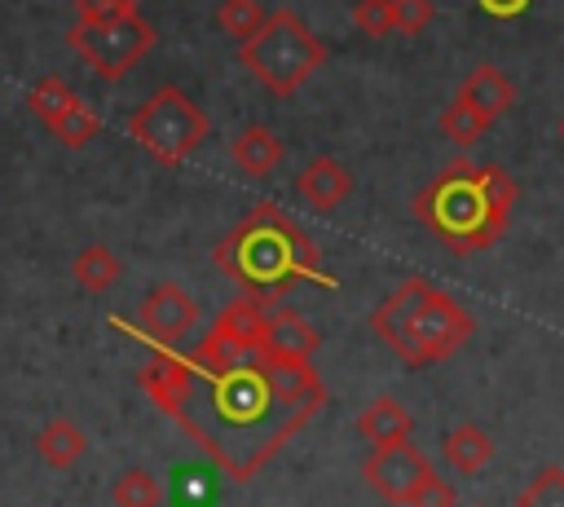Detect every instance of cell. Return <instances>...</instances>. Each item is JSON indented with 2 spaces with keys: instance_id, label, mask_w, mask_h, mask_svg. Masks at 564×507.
<instances>
[{
  "instance_id": "30",
  "label": "cell",
  "mask_w": 564,
  "mask_h": 507,
  "mask_svg": "<svg viewBox=\"0 0 564 507\" xmlns=\"http://www.w3.org/2000/svg\"><path fill=\"white\" fill-rule=\"evenodd\" d=\"M560 137H564V119H560Z\"/></svg>"
},
{
  "instance_id": "28",
  "label": "cell",
  "mask_w": 564,
  "mask_h": 507,
  "mask_svg": "<svg viewBox=\"0 0 564 507\" xmlns=\"http://www.w3.org/2000/svg\"><path fill=\"white\" fill-rule=\"evenodd\" d=\"M79 22H110V18H132L141 13L137 0H75Z\"/></svg>"
},
{
  "instance_id": "24",
  "label": "cell",
  "mask_w": 564,
  "mask_h": 507,
  "mask_svg": "<svg viewBox=\"0 0 564 507\" xmlns=\"http://www.w3.org/2000/svg\"><path fill=\"white\" fill-rule=\"evenodd\" d=\"M264 22V9L256 4V0H220V9H216V26L229 35V40H247L256 26Z\"/></svg>"
},
{
  "instance_id": "2",
  "label": "cell",
  "mask_w": 564,
  "mask_h": 507,
  "mask_svg": "<svg viewBox=\"0 0 564 507\" xmlns=\"http://www.w3.org/2000/svg\"><path fill=\"white\" fill-rule=\"evenodd\" d=\"M212 265L234 278L242 287V295L260 300V304H278L295 282H313V287H335L322 269L317 242L273 203L260 198L251 203V212L212 247Z\"/></svg>"
},
{
  "instance_id": "15",
  "label": "cell",
  "mask_w": 564,
  "mask_h": 507,
  "mask_svg": "<svg viewBox=\"0 0 564 507\" xmlns=\"http://www.w3.org/2000/svg\"><path fill=\"white\" fill-rule=\"evenodd\" d=\"M264 348L282 353V357H308L322 348V335L291 309H269V326H264Z\"/></svg>"
},
{
  "instance_id": "7",
  "label": "cell",
  "mask_w": 564,
  "mask_h": 507,
  "mask_svg": "<svg viewBox=\"0 0 564 507\" xmlns=\"http://www.w3.org/2000/svg\"><path fill=\"white\" fill-rule=\"evenodd\" d=\"M66 44L88 62V71L106 84H119L150 48H154V26L132 13V18H110V22H75L66 31Z\"/></svg>"
},
{
  "instance_id": "23",
  "label": "cell",
  "mask_w": 564,
  "mask_h": 507,
  "mask_svg": "<svg viewBox=\"0 0 564 507\" xmlns=\"http://www.w3.org/2000/svg\"><path fill=\"white\" fill-rule=\"evenodd\" d=\"M516 507H564V467L560 463L538 467L533 481L520 489Z\"/></svg>"
},
{
  "instance_id": "20",
  "label": "cell",
  "mask_w": 564,
  "mask_h": 507,
  "mask_svg": "<svg viewBox=\"0 0 564 507\" xmlns=\"http://www.w3.org/2000/svg\"><path fill=\"white\" fill-rule=\"evenodd\" d=\"M48 132H53V137H57L66 150H79V145H88V141L101 132V119H97V110H93L84 97H75V101L66 106V115H62V119H57Z\"/></svg>"
},
{
  "instance_id": "6",
  "label": "cell",
  "mask_w": 564,
  "mask_h": 507,
  "mask_svg": "<svg viewBox=\"0 0 564 507\" xmlns=\"http://www.w3.org/2000/svg\"><path fill=\"white\" fill-rule=\"evenodd\" d=\"M212 132L207 110L176 84L154 88L132 115H128V137L163 168H181Z\"/></svg>"
},
{
  "instance_id": "29",
  "label": "cell",
  "mask_w": 564,
  "mask_h": 507,
  "mask_svg": "<svg viewBox=\"0 0 564 507\" xmlns=\"http://www.w3.org/2000/svg\"><path fill=\"white\" fill-rule=\"evenodd\" d=\"M485 13H494V18H511V13H520L529 0H476Z\"/></svg>"
},
{
  "instance_id": "3",
  "label": "cell",
  "mask_w": 564,
  "mask_h": 507,
  "mask_svg": "<svg viewBox=\"0 0 564 507\" xmlns=\"http://www.w3.org/2000/svg\"><path fill=\"white\" fill-rule=\"evenodd\" d=\"M370 326L405 366H432L476 335L471 313L427 278H405L370 313Z\"/></svg>"
},
{
  "instance_id": "18",
  "label": "cell",
  "mask_w": 564,
  "mask_h": 507,
  "mask_svg": "<svg viewBox=\"0 0 564 507\" xmlns=\"http://www.w3.org/2000/svg\"><path fill=\"white\" fill-rule=\"evenodd\" d=\"M216 331H225L229 339H238V344H264V326H269V304H260V300H251V295H238V300H229L220 313H216V322H212Z\"/></svg>"
},
{
  "instance_id": "16",
  "label": "cell",
  "mask_w": 564,
  "mask_h": 507,
  "mask_svg": "<svg viewBox=\"0 0 564 507\" xmlns=\"http://www.w3.org/2000/svg\"><path fill=\"white\" fill-rule=\"evenodd\" d=\"M441 454L458 476H476V472H485L494 463V436L485 428H476V423H458V428H449Z\"/></svg>"
},
{
  "instance_id": "17",
  "label": "cell",
  "mask_w": 564,
  "mask_h": 507,
  "mask_svg": "<svg viewBox=\"0 0 564 507\" xmlns=\"http://www.w3.org/2000/svg\"><path fill=\"white\" fill-rule=\"evenodd\" d=\"M75 287L79 291H88V295H106L119 278H123V265H119V256L106 247V242H88L79 256H75Z\"/></svg>"
},
{
  "instance_id": "9",
  "label": "cell",
  "mask_w": 564,
  "mask_h": 507,
  "mask_svg": "<svg viewBox=\"0 0 564 507\" xmlns=\"http://www.w3.org/2000/svg\"><path fill=\"white\" fill-rule=\"evenodd\" d=\"M427 472H432V459H427L419 445H410V441L375 445V454L361 463L366 485H370L383 503H397V507H405V503H410L414 485H419Z\"/></svg>"
},
{
  "instance_id": "26",
  "label": "cell",
  "mask_w": 564,
  "mask_h": 507,
  "mask_svg": "<svg viewBox=\"0 0 564 507\" xmlns=\"http://www.w3.org/2000/svg\"><path fill=\"white\" fill-rule=\"evenodd\" d=\"M405 507H458V489L432 467L419 485H414V494H410V503Z\"/></svg>"
},
{
  "instance_id": "4",
  "label": "cell",
  "mask_w": 564,
  "mask_h": 507,
  "mask_svg": "<svg viewBox=\"0 0 564 507\" xmlns=\"http://www.w3.org/2000/svg\"><path fill=\"white\" fill-rule=\"evenodd\" d=\"M414 216L454 256L489 251L507 234V220H511V212L489 194L480 163L471 159H449L441 176L414 194Z\"/></svg>"
},
{
  "instance_id": "11",
  "label": "cell",
  "mask_w": 564,
  "mask_h": 507,
  "mask_svg": "<svg viewBox=\"0 0 564 507\" xmlns=\"http://www.w3.org/2000/svg\"><path fill=\"white\" fill-rule=\"evenodd\" d=\"M282 154H286L282 137H278L273 128H264V123H251V128H242V132L229 141V159H234V163L242 168V176H251V181L273 176L278 163H282Z\"/></svg>"
},
{
  "instance_id": "5",
  "label": "cell",
  "mask_w": 564,
  "mask_h": 507,
  "mask_svg": "<svg viewBox=\"0 0 564 507\" xmlns=\"http://www.w3.org/2000/svg\"><path fill=\"white\" fill-rule=\"evenodd\" d=\"M238 62L264 93L286 101L326 66V44L295 9H278L238 44Z\"/></svg>"
},
{
  "instance_id": "12",
  "label": "cell",
  "mask_w": 564,
  "mask_h": 507,
  "mask_svg": "<svg viewBox=\"0 0 564 507\" xmlns=\"http://www.w3.org/2000/svg\"><path fill=\"white\" fill-rule=\"evenodd\" d=\"M458 101H467L471 110H480L489 123L498 119V115H507L511 106H516V84L498 71V66H476L463 84H458Z\"/></svg>"
},
{
  "instance_id": "14",
  "label": "cell",
  "mask_w": 564,
  "mask_h": 507,
  "mask_svg": "<svg viewBox=\"0 0 564 507\" xmlns=\"http://www.w3.org/2000/svg\"><path fill=\"white\" fill-rule=\"evenodd\" d=\"M35 454H40L44 467L66 472V467H75V463L88 454V436L79 432L75 419H48V423L40 428V436H35Z\"/></svg>"
},
{
  "instance_id": "31",
  "label": "cell",
  "mask_w": 564,
  "mask_h": 507,
  "mask_svg": "<svg viewBox=\"0 0 564 507\" xmlns=\"http://www.w3.org/2000/svg\"><path fill=\"white\" fill-rule=\"evenodd\" d=\"M471 507H480V503H471Z\"/></svg>"
},
{
  "instance_id": "13",
  "label": "cell",
  "mask_w": 564,
  "mask_h": 507,
  "mask_svg": "<svg viewBox=\"0 0 564 507\" xmlns=\"http://www.w3.org/2000/svg\"><path fill=\"white\" fill-rule=\"evenodd\" d=\"M357 432H361L370 445H397V441H410L414 414H410L397 397H375V401L357 414Z\"/></svg>"
},
{
  "instance_id": "25",
  "label": "cell",
  "mask_w": 564,
  "mask_h": 507,
  "mask_svg": "<svg viewBox=\"0 0 564 507\" xmlns=\"http://www.w3.org/2000/svg\"><path fill=\"white\" fill-rule=\"evenodd\" d=\"M352 26L370 40L392 35V0H357L352 4Z\"/></svg>"
},
{
  "instance_id": "22",
  "label": "cell",
  "mask_w": 564,
  "mask_h": 507,
  "mask_svg": "<svg viewBox=\"0 0 564 507\" xmlns=\"http://www.w3.org/2000/svg\"><path fill=\"white\" fill-rule=\"evenodd\" d=\"M441 132H445L454 145H463V150H467V145H476V141L489 132V119H485L480 110H471L467 101H458V97H454V101L441 110Z\"/></svg>"
},
{
  "instance_id": "27",
  "label": "cell",
  "mask_w": 564,
  "mask_h": 507,
  "mask_svg": "<svg viewBox=\"0 0 564 507\" xmlns=\"http://www.w3.org/2000/svg\"><path fill=\"white\" fill-rule=\"evenodd\" d=\"M432 26V0H392V35H423Z\"/></svg>"
},
{
  "instance_id": "8",
  "label": "cell",
  "mask_w": 564,
  "mask_h": 507,
  "mask_svg": "<svg viewBox=\"0 0 564 507\" xmlns=\"http://www.w3.org/2000/svg\"><path fill=\"white\" fill-rule=\"evenodd\" d=\"M194 322H198V300L181 282H159L141 300V309L132 317V331L141 339L159 344V348H172V344H181L194 331Z\"/></svg>"
},
{
  "instance_id": "19",
  "label": "cell",
  "mask_w": 564,
  "mask_h": 507,
  "mask_svg": "<svg viewBox=\"0 0 564 507\" xmlns=\"http://www.w3.org/2000/svg\"><path fill=\"white\" fill-rule=\"evenodd\" d=\"M75 97H79V93H75L62 75H44V79L31 84V93H26V110H31L44 128H53V123L66 115V106H70Z\"/></svg>"
},
{
  "instance_id": "10",
  "label": "cell",
  "mask_w": 564,
  "mask_h": 507,
  "mask_svg": "<svg viewBox=\"0 0 564 507\" xmlns=\"http://www.w3.org/2000/svg\"><path fill=\"white\" fill-rule=\"evenodd\" d=\"M295 194H300L313 212H335V207H344L348 194H352V172H348L339 159L317 154V159H308L304 172L295 176Z\"/></svg>"
},
{
  "instance_id": "1",
  "label": "cell",
  "mask_w": 564,
  "mask_h": 507,
  "mask_svg": "<svg viewBox=\"0 0 564 507\" xmlns=\"http://www.w3.org/2000/svg\"><path fill=\"white\" fill-rule=\"evenodd\" d=\"M141 388L238 485L326 406V384L308 357L238 344L216 326L189 353L159 348L141 366Z\"/></svg>"
},
{
  "instance_id": "21",
  "label": "cell",
  "mask_w": 564,
  "mask_h": 507,
  "mask_svg": "<svg viewBox=\"0 0 564 507\" xmlns=\"http://www.w3.org/2000/svg\"><path fill=\"white\" fill-rule=\"evenodd\" d=\"M110 498H115V507H163V485H159L154 472L128 467V472L115 481Z\"/></svg>"
}]
</instances>
